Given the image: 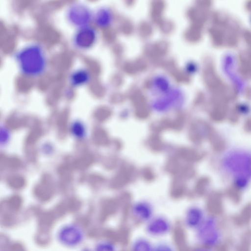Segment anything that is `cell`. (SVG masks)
<instances>
[{
    "label": "cell",
    "mask_w": 251,
    "mask_h": 251,
    "mask_svg": "<svg viewBox=\"0 0 251 251\" xmlns=\"http://www.w3.org/2000/svg\"><path fill=\"white\" fill-rule=\"evenodd\" d=\"M20 69L28 76L41 74L46 65V59L42 48L37 45L25 47L16 55Z\"/></svg>",
    "instance_id": "7a4b0ae2"
},
{
    "label": "cell",
    "mask_w": 251,
    "mask_h": 251,
    "mask_svg": "<svg viewBox=\"0 0 251 251\" xmlns=\"http://www.w3.org/2000/svg\"><path fill=\"white\" fill-rule=\"evenodd\" d=\"M195 231L196 240L200 246L215 249L223 241V232L220 221L214 215H206Z\"/></svg>",
    "instance_id": "3957f363"
},
{
    "label": "cell",
    "mask_w": 251,
    "mask_h": 251,
    "mask_svg": "<svg viewBox=\"0 0 251 251\" xmlns=\"http://www.w3.org/2000/svg\"><path fill=\"white\" fill-rule=\"evenodd\" d=\"M191 251H216L215 249L210 248L208 247H205L203 246H199L196 248H195Z\"/></svg>",
    "instance_id": "9a60e30c"
},
{
    "label": "cell",
    "mask_w": 251,
    "mask_h": 251,
    "mask_svg": "<svg viewBox=\"0 0 251 251\" xmlns=\"http://www.w3.org/2000/svg\"><path fill=\"white\" fill-rule=\"evenodd\" d=\"M110 21V14L108 11L102 9L96 14L95 21L96 24L101 27L106 26Z\"/></svg>",
    "instance_id": "7c38bea8"
},
{
    "label": "cell",
    "mask_w": 251,
    "mask_h": 251,
    "mask_svg": "<svg viewBox=\"0 0 251 251\" xmlns=\"http://www.w3.org/2000/svg\"><path fill=\"white\" fill-rule=\"evenodd\" d=\"M220 165L222 171L238 189H246L251 183V152L240 148L227 150L222 155Z\"/></svg>",
    "instance_id": "6da1fadb"
},
{
    "label": "cell",
    "mask_w": 251,
    "mask_h": 251,
    "mask_svg": "<svg viewBox=\"0 0 251 251\" xmlns=\"http://www.w3.org/2000/svg\"><path fill=\"white\" fill-rule=\"evenodd\" d=\"M173 225L169 219L162 216H153L145 224L147 234L154 238L168 235L172 231Z\"/></svg>",
    "instance_id": "277c9868"
},
{
    "label": "cell",
    "mask_w": 251,
    "mask_h": 251,
    "mask_svg": "<svg viewBox=\"0 0 251 251\" xmlns=\"http://www.w3.org/2000/svg\"><path fill=\"white\" fill-rule=\"evenodd\" d=\"M204 211L198 206H192L186 211L183 218V223L188 229L195 230L206 217Z\"/></svg>",
    "instance_id": "52a82bcc"
},
{
    "label": "cell",
    "mask_w": 251,
    "mask_h": 251,
    "mask_svg": "<svg viewBox=\"0 0 251 251\" xmlns=\"http://www.w3.org/2000/svg\"><path fill=\"white\" fill-rule=\"evenodd\" d=\"M83 251H89L86 250H84Z\"/></svg>",
    "instance_id": "2e32d148"
},
{
    "label": "cell",
    "mask_w": 251,
    "mask_h": 251,
    "mask_svg": "<svg viewBox=\"0 0 251 251\" xmlns=\"http://www.w3.org/2000/svg\"><path fill=\"white\" fill-rule=\"evenodd\" d=\"M83 233L77 226L74 225H67L60 231L58 238L64 245L74 247L79 244L83 239Z\"/></svg>",
    "instance_id": "8992f818"
},
{
    "label": "cell",
    "mask_w": 251,
    "mask_h": 251,
    "mask_svg": "<svg viewBox=\"0 0 251 251\" xmlns=\"http://www.w3.org/2000/svg\"><path fill=\"white\" fill-rule=\"evenodd\" d=\"M131 214L136 221L145 224L154 216L152 206L145 201L135 203L131 208Z\"/></svg>",
    "instance_id": "ba28073f"
},
{
    "label": "cell",
    "mask_w": 251,
    "mask_h": 251,
    "mask_svg": "<svg viewBox=\"0 0 251 251\" xmlns=\"http://www.w3.org/2000/svg\"><path fill=\"white\" fill-rule=\"evenodd\" d=\"M95 251H118L116 245L109 241H102L96 246Z\"/></svg>",
    "instance_id": "4fadbf2b"
},
{
    "label": "cell",
    "mask_w": 251,
    "mask_h": 251,
    "mask_svg": "<svg viewBox=\"0 0 251 251\" xmlns=\"http://www.w3.org/2000/svg\"><path fill=\"white\" fill-rule=\"evenodd\" d=\"M68 16L72 24L82 28L88 26L92 15L86 6L81 4H75L69 8Z\"/></svg>",
    "instance_id": "5b68a950"
},
{
    "label": "cell",
    "mask_w": 251,
    "mask_h": 251,
    "mask_svg": "<svg viewBox=\"0 0 251 251\" xmlns=\"http://www.w3.org/2000/svg\"><path fill=\"white\" fill-rule=\"evenodd\" d=\"M153 251H176V250L171 244L162 242L154 245Z\"/></svg>",
    "instance_id": "5bb4252c"
},
{
    "label": "cell",
    "mask_w": 251,
    "mask_h": 251,
    "mask_svg": "<svg viewBox=\"0 0 251 251\" xmlns=\"http://www.w3.org/2000/svg\"><path fill=\"white\" fill-rule=\"evenodd\" d=\"M89 79L88 73L84 70L74 72L70 77L71 84L74 86H79L86 83Z\"/></svg>",
    "instance_id": "8fae6325"
},
{
    "label": "cell",
    "mask_w": 251,
    "mask_h": 251,
    "mask_svg": "<svg viewBox=\"0 0 251 251\" xmlns=\"http://www.w3.org/2000/svg\"><path fill=\"white\" fill-rule=\"evenodd\" d=\"M153 246L147 238L138 237L132 242L130 251H153Z\"/></svg>",
    "instance_id": "30bf717a"
},
{
    "label": "cell",
    "mask_w": 251,
    "mask_h": 251,
    "mask_svg": "<svg viewBox=\"0 0 251 251\" xmlns=\"http://www.w3.org/2000/svg\"><path fill=\"white\" fill-rule=\"evenodd\" d=\"M96 39L95 30L88 26L80 28L75 34L74 43L76 46L81 49H86L91 47Z\"/></svg>",
    "instance_id": "9c48e42d"
}]
</instances>
